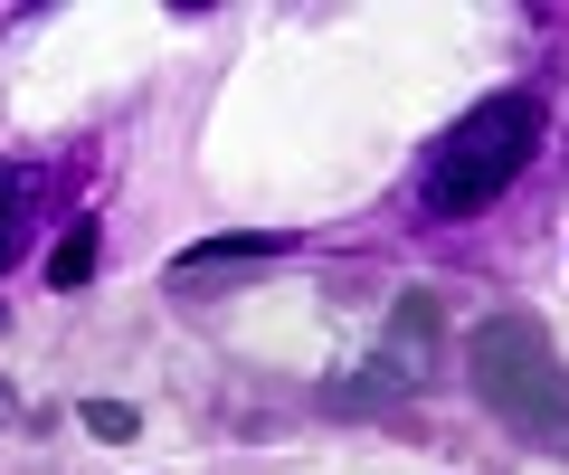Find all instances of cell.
Masks as SVG:
<instances>
[{
	"instance_id": "obj_1",
	"label": "cell",
	"mask_w": 569,
	"mask_h": 475,
	"mask_svg": "<svg viewBox=\"0 0 569 475\" xmlns=\"http://www.w3.org/2000/svg\"><path fill=\"white\" fill-rule=\"evenodd\" d=\"M466 380L522 447L569 456V362H560L541 314H485L466 343Z\"/></svg>"
},
{
	"instance_id": "obj_2",
	"label": "cell",
	"mask_w": 569,
	"mask_h": 475,
	"mask_svg": "<svg viewBox=\"0 0 569 475\" xmlns=\"http://www.w3.org/2000/svg\"><path fill=\"white\" fill-rule=\"evenodd\" d=\"M541 152V96H485L475 115H456L437 162H427V219H475L512 190V171Z\"/></svg>"
},
{
	"instance_id": "obj_3",
	"label": "cell",
	"mask_w": 569,
	"mask_h": 475,
	"mask_svg": "<svg viewBox=\"0 0 569 475\" xmlns=\"http://www.w3.org/2000/svg\"><path fill=\"white\" fill-rule=\"evenodd\" d=\"M437 333H447V305H437V286H408L399 305H389V333H380V352H370L361 372L332 390V409H399V399H418V380H427V362H437Z\"/></svg>"
},
{
	"instance_id": "obj_4",
	"label": "cell",
	"mask_w": 569,
	"mask_h": 475,
	"mask_svg": "<svg viewBox=\"0 0 569 475\" xmlns=\"http://www.w3.org/2000/svg\"><path fill=\"white\" fill-rule=\"evenodd\" d=\"M257 257H284V238H209V248H190L181 267H171V295H200L209 276H238V267H257Z\"/></svg>"
},
{
	"instance_id": "obj_5",
	"label": "cell",
	"mask_w": 569,
	"mask_h": 475,
	"mask_svg": "<svg viewBox=\"0 0 569 475\" xmlns=\"http://www.w3.org/2000/svg\"><path fill=\"white\" fill-rule=\"evenodd\" d=\"M86 276H96V228H67L58 248H48V286H58V295H77Z\"/></svg>"
},
{
	"instance_id": "obj_6",
	"label": "cell",
	"mask_w": 569,
	"mask_h": 475,
	"mask_svg": "<svg viewBox=\"0 0 569 475\" xmlns=\"http://www.w3.org/2000/svg\"><path fill=\"white\" fill-rule=\"evenodd\" d=\"M86 437H104V447H133V428H142V418H133V399H86Z\"/></svg>"
},
{
	"instance_id": "obj_7",
	"label": "cell",
	"mask_w": 569,
	"mask_h": 475,
	"mask_svg": "<svg viewBox=\"0 0 569 475\" xmlns=\"http://www.w3.org/2000/svg\"><path fill=\"white\" fill-rule=\"evenodd\" d=\"M10 248H20V190L0 181V267H10Z\"/></svg>"
},
{
	"instance_id": "obj_8",
	"label": "cell",
	"mask_w": 569,
	"mask_h": 475,
	"mask_svg": "<svg viewBox=\"0 0 569 475\" xmlns=\"http://www.w3.org/2000/svg\"><path fill=\"white\" fill-rule=\"evenodd\" d=\"M0 418H10V380H0Z\"/></svg>"
}]
</instances>
